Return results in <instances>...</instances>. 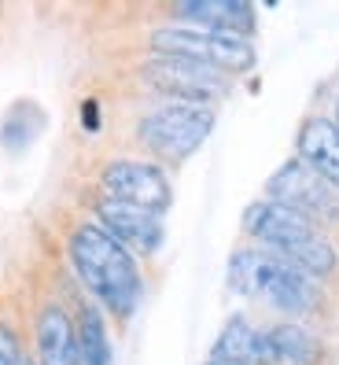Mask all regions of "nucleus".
<instances>
[{
  "label": "nucleus",
  "mask_w": 339,
  "mask_h": 365,
  "mask_svg": "<svg viewBox=\"0 0 339 365\" xmlns=\"http://www.w3.org/2000/svg\"><path fill=\"white\" fill-rule=\"evenodd\" d=\"M23 365H37V358H33V354L26 351V354H23Z\"/></svg>",
  "instance_id": "obj_17"
},
{
  "label": "nucleus",
  "mask_w": 339,
  "mask_h": 365,
  "mask_svg": "<svg viewBox=\"0 0 339 365\" xmlns=\"http://www.w3.org/2000/svg\"><path fill=\"white\" fill-rule=\"evenodd\" d=\"M103 196L118 203H130L137 210H147L155 218H166L174 203V185L166 178V166L155 159H111L100 170Z\"/></svg>",
  "instance_id": "obj_8"
},
{
  "label": "nucleus",
  "mask_w": 339,
  "mask_h": 365,
  "mask_svg": "<svg viewBox=\"0 0 339 365\" xmlns=\"http://www.w3.org/2000/svg\"><path fill=\"white\" fill-rule=\"evenodd\" d=\"M214 125H218L214 107L184 103V100H159L140 115L137 140L159 163H184L207 144V137L214 133Z\"/></svg>",
  "instance_id": "obj_4"
},
{
  "label": "nucleus",
  "mask_w": 339,
  "mask_h": 365,
  "mask_svg": "<svg viewBox=\"0 0 339 365\" xmlns=\"http://www.w3.org/2000/svg\"><path fill=\"white\" fill-rule=\"evenodd\" d=\"M295 159L339 192V130L328 115H306L295 133Z\"/></svg>",
  "instance_id": "obj_12"
},
{
  "label": "nucleus",
  "mask_w": 339,
  "mask_h": 365,
  "mask_svg": "<svg viewBox=\"0 0 339 365\" xmlns=\"http://www.w3.org/2000/svg\"><path fill=\"white\" fill-rule=\"evenodd\" d=\"M203 365H236V361H210V358H207Z\"/></svg>",
  "instance_id": "obj_19"
},
{
  "label": "nucleus",
  "mask_w": 339,
  "mask_h": 365,
  "mask_svg": "<svg viewBox=\"0 0 339 365\" xmlns=\"http://www.w3.org/2000/svg\"><path fill=\"white\" fill-rule=\"evenodd\" d=\"M23 339H19L15 325H8V321H0V365H23Z\"/></svg>",
  "instance_id": "obj_16"
},
{
  "label": "nucleus",
  "mask_w": 339,
  "mask_h": 365,
  "mask_svg": "<svg viewBox=\"0 0 339 365\" xmlns=\"http://www.w3.org/2000/svg\"><path fill=\"white\" fill-rule=\"evenodd\" d=\"M262 200L281 203L284 210H291V214H299V218L313 222L317 229L339 225V192L328 188L321 178L313 174V170H306L295 155L284 159V163L269 174Z\"/></svg>",
  "instance_id": "obj_7"
},
{
  "label": "nucleus",
  "mask_w": 339,
  "mask_h": 365,
  "mask_svg": "<svg viewBox=\"0 0 339 365\" xmlns=\"http://www.w3.org/2000/svg\"><path fill=\"white\" fill-rule=\"evenodd\" d=\"M269 347H273V361L277 365H325L328 351L321 336L310 325L299 321H281V325H269Z\"/></svg>",
  "instance_id": "obj_14"
},
{
  "label": "nucleus",
  "mask_w": 339,
  "mask_h": 365,
  "mask_svg": "<svg viewBox=\"0 0 339 365\" xmlns=\"http://www.w3.org/2000/svg\"><path fill=\"white\" fill-rule=\"evenodd\" d=\"M33 358L37 365H85L78 351L74 314L63 303H45L33 317Z\"/></svg>",
  "instance_id": "obj_11"
},
{
  "label": "nucleus",
  "mask_w": 339,
  "mask_h": 365,
  "mask_svg": "<svg viewBox=\"0 0 339 365\" xmlns=\"http://www.w3.org/2000/svg\"><path fill=\"white\" fill-rule=\"evenodd\" d=\"M67 255L89 299L125 325L144 303V273L130 247H122L108 229L96 222H81L67 236Z\"/></svg>",
  "instance_id": "obj_1"
},
{
  "label": "nucleus",
  "mask_w": 339,
  "mask_h": 365,
  "mask_svg": "<svg viewBox=\"0 0 339 365\" xmlns=\"http://www.w3.org/2000/svg\"><path fill=\"white\" fill-rule=\"evenodd\" d=\"M210 361H236V365H277L273 361V347H269V332L259 329L251 317L232 314L218 339L210 343Z\"/></svg>",
  "instance_id": "obj_13"
},
{
  "label": "nucleus",
  "mask_w": 339,
  "mask_h": 365,
  "mask_svg": "<svg viewBox=\"0 0 339 365\" xmlns=\"http://www.w3.org/2000/svg\"><path fill=\"white\" fill-rule=\"evenodd\" d=\"M74 332H78V351L85 365H111L115 361V347H111V332H108V317L93 303L81 299L74 310Z\"/></svg>",
  "instance_id": "obj_15"
},
{
  "label": "nucleus",
  "mask_w": 339,
  "mask_h": 365,
  "mask_svg": "<svg viewBox=\"0 0 339 365\" xmlns=\"http://www.w3.org/2000/svg\"><path fill=\"white\" fill-rule=\"evenodd\" d=\"M244 232L251 236L254 247L291 262L317 284L339 273V247L328 240V232L273 200H254L244 210Z\"/></svg>",
  "instance_id": "obj_3"
},
{
  "label": "nucleus",
  "mask_w": 339,
  "mask_h": 365,
  "mask_svg": "<svg viewBox=\"0 0 339 365\" xmlns=\"http://www.w3.org/2000/svg\"><path fill=\"white\" fill-rule=\"evenodd\" d=\"M170 15L181 26H199V30H214L244 41H251L254 26H259V15H254L247 0H188V4H174Z\"/></svg>",
  "instance_id": "obj_10"
},
{
  "label": "nucleus",
  "mask_w": 339,
  "mask_h": 365,
  "mask_svg": "<svg viewBox=\"0 0 339 365\" xmlns=\"http://www.w3.org/2000/svg\"><path fill=\"white\" fill-rule=\"evenodd\" d=\"M93 222L100 229H108L115 240L122 247H130L133 255H155L166 240L162 218H155V214H147V210H137L130 203H118L111 196H103V192L93 200Z\"/></svg>",
  "instance_id": "obj_9"
},
{
  "label": "nucleus",
  "mask_w": 339,
  "mask_h": 365,
  "mask_svg": "<svg viewBox=\"0 0 339 365\" xmlns=\"http://www.w3.org/2000/svg\"><path fill=\"white\" fill-rule=\"evenodd\" d=\"M332 122H335V130H339V96H335V115H332Z\"/></svg>",
  "instance_id": "obj_18"
},
{
  "label": "nucleus",
  "mask_w": 339,
  "mask_h": 365,
  "mask_svg": "<svg viewBox=\"0 0 339 365\" xmlns=\"http://www.w3.org/2000/svg\"><path fill=\"white\" fill-rule=\"evenodd\" d=\"M225 281L236 295L266 303L269 310H281L288 317H313L325 307V292L313 277L254 244H244L229 255Z\"/></svg>",
  "instance_id": "obj_2"
},
{
  "label": "nucleus",
  "mask_w": 339,
  "mask_h": 365,
  "mask_svg": "<svg viewBox=\"0 0 339 365\" xmlns=\"http://www.w3.org/2000/svg\"><path fill=\"white\" fill-rule=\"evenodd\" d=\"M140 78L152 93L162 100H184V103H207L214 107L232 93V78L221 74L218 67H207L196 59H181V56H159L152 52L140 67Z\"/></svg>",
  "instance_id": "obj_6"
},
{
  "label": "nucleus",
  "mask_w": 339,
  "mask_h": 365,
  "mask_svg": "<svg viewBox=\"0 0 339 365\" xmlns=\"http://www.w3.org/2000/svg\"><path fill=\"white\" fill-rule=\"evenodd\" d=\"M147 48L159 52V56H181V59L207 63V67H218L229 78H236V74L254 67V41L199 30V26H181V23L155 26L147 34Z\"/></svg>",
  "instance_id": "obj_5"
}]
</instances>
